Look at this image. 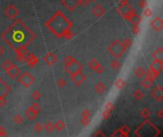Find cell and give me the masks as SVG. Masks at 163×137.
Wrapping results in <instances>:
<instances>
[{
    "instance_id": "cell-26",
    "label": "cell",
    "mask_w": 163,
    "mask_h": 137,
    "mask_svg": "<svg viewBox=\"0 0 163 137\" xmlns=\"http://www.w3.org/2000/svg\"><path fill=\"white\" fill-rule=\"evenodd\" d=\"M126 82L124 81L122 78H118L117 81L115 82V87L117 89V90H122V89L125 87Z\"/></svg>"
},
{
    "instance_id": "cell-5",
    "label": "cell",
    "mask_w": 163,
    "mask_h": 137,
    "mask_svg": "<svg viewBox=\"0 0 163 137\" xmlns=\"http://www.w3.org/2000/svg\"><path fill=\"white\" fill-rule=\"evenodd\" d=\"M34 77L30 71H24L23 73H20V75L18 76V82L25 88L31 87L34 83Z\"/></svg>"
},
{
    "instance_id": "cell-45",
    "label": "cell",
    "mask_w": 163,
    "mask_h": 137,
    "mask_svg": "<svg viewBox=\"0 0 163 137\" xmlns=\"http://www.w3.org/2000/svg\"><path fill=\"white\" fill-rule=\"evenodd\" d=\"M81 116L82 117H84V118H89V117H91V111H89V109H84L82 112H81Z\"/></svg>"
},
{
    "instance_id": "cell-50",
    "label": "cell",
    "mask_w": 163,
    "mask_h": 137,
    "mask_svg": "<svg viewBox=\"0 0 163 137\" xmlns=\"http://www.w3.org/2000/svg\"><path fill=\"white\" fill-rule=\"evenodd\" d=\"M138 5L141 9H145L146 7H148V2L146 1V0H140L138 3Z\"/></svg>"
},
{
    "instance_id": "cell-8",
    "label": "cell",
    "mask_w": 163,
    "mask_h": 137,
    "mask_svg": "<svg viewBox=\"0 0 163 137\" xmlns=\"http://www.w3.org/2000/svg\"><path fill=\"white\" fill-rule=\"evenodd\" d=\"M71 79H72V81L75 83V86L79 87V86H81L83 84V82L86 80V75L82 73V71H79V73L72 74V75H71Z\"/></svg>"
},
{
    "instance_id": "cell-41",
    "label": "cell",
    "mask_w": 163,
    "mask_h": 137,
    "mask_svg": "<svg viewBox=\"0 0 163 137\" xmlns=\"http://www.w3.org/2000/svg\"><path fill=\"white\" fill-rule=\"evenodd\" d=\"M66 84H67V82L65 79H63V78H58L57 79V86L59 88H63L64 86H66Z\"/></svg>"
},
{
    "instance_id": "cell-48",
    "label": "cell",
    "mask_w": 163,
    "mask_h": 137,
    "mask_svg": "<svg viewBox=\"0 0 163 137\" xmlns=\"http://www.w3.org/2000/svg\"><path fill=\"white\" fill-rule=\"evenodd\" d=\"M103 71H104V67H103L102 65H100V64H99L98 66H97L96 68H94V71H96V73H98V74L102 73Z\"/></svg>"
},
{
    "instance_id": "cell-44",
    "label": "cell",
    "mask_w": 163,
    "mask_h": 137,
    "mask_svg": "<svg viewBox=\"0 0 163 137\" xmlns=\"http://www.w3.org/2000/svg\"><path fill=\"white\" fill-rule=\"evenodd\" d=\"M73 59H75V58H73V56L66 55V56H65V57L63 58V63H64V65H65V64H68V63H70L71 61H73Z\"/></svg>"
},
{
    "instance_id": "cell-56",
    "label": "cell",
    "mask_w": 163,
    "mask_h": 137,
    "mask_svg": "<svg viewBox=\"0 0 163 137\" xmlns=\"http://www.w3.org/2000/svg\"><path fill=\"white\" fill-rule=\"evenodd\" d=\"M156 115H158V118L162 119L163 118V111H162V109H159V111H158V113H156Z\"/></svg>"
},
{
    "instance_id": "cell-52",
    "label": "cell",
    "mask_w": 163,
    "mask_h": 137,
    "mask_svg": "<svg viewBox=\"0 0 163 137\" xmlns=\"http://www.w3.org/2000/svg\"><path fill=\"white\" fill-rule=\"evenodd\" d=\"M132 32L135 35H137L139 34V32H140V28H139L138 26H133Z\"/></svg>"
},
{
    "instance_id": "cell-33",
    "label": "cell",
    "mask_w": 163,
    "mask_h": 137,
    "mask_svg": "<svg viewBox=\"0 0 163 137\" xmlns=\"http://www.w3.org/2000/svg\"><path fill=\"white\" fill-rule=\"evenodd\" d=\"M111 68H112L114 71H119L120 68H121L120 62H118L117 59H115V60H112V63H111Z\"/></svg>"
},
{
    "instance_id": "cell-32",
    "label": "cell",
    "mask_w": 163,
    "mask_h": 137,
    "mask_svg": "<svg viewBox=\"0 0 163 137\" xmlns=\"http://www.w3.org/2000/svg\"><path fill=\"white\" fill-rule=\"evenodd\" d=\"M13 122L15 124H17V125H20V124H22L23 122H24V118H23V116L21 115V114H19V113H17V114H15L13 116Z\"/></svg>"
},
{
    "instance_id": "cell-14",
    "label": "cell",
    "mask_w": 163,
    "mask_h": 137,
    "mask_svg": "<svg viewBox=\"0 0 163 137\" xmlns=\"http://www.w3.org/2000/svg\"><path fill=\"white\" fill-rule=\"evenodd\" d=\"M25 62L31 68H34L35 65L39 62V59L37 58L36 55L32 54V53H28L27 56H26V58H25Z\"/></svg>"
},
{
    "instance_id": "cell-13",
    "label": "cell",
    "mask_w": 163,
    "mask_h": 137,
    "mask_svg": "<svg viewBox=\"0 0 163 137\" xmlns=\"http://www.w3.org/2000/svg\"><path fill=\"white\" fill-rule=\"evenodd\" d=\"M162 68H163V64L160 61L154 60L150 65V71H154V73L158 74V75H159V73H160V71H162Z\"/></svg>"
},
{
    "instance_id": "cell-17",
    "label": "cell",
    "mask_w": 163,
    "mask_h": 137,
    "mask_svg": "<svg viewBox=\"0 0 163 137\" xmlns=\"http://www.w3.org/2000/svg\"><path fill=\"white\" fill-rule=\"evenodd\" d=\"M11 89L10 86L0 78V96H2V95L6 96L9 92H11Z\"/></svg>"
},
{
    "instance_id": "cell-16",
    "label": "cell",
    "mask_w": 163,
    "mask_h": 137,
    "mask_svg": "<svg viewBox=\"0 0 163 137\" xmlns=\"http://www.w3.org/2000/svg\"><path fill=\"white\" fill-rule=\"evenodd\" d=\"M92 11H93L94 15L96 16V17H102L106 13L105 8L100 4H97V5L94 6V7L93 8V10H92Z\"/></svg>"
},
{
    "instance_id": "cell-2",
    "label": "cell",
    "mask_w": 163,
    "mask_h": 137,
    "mask_svg": "<svg viewBox=\"0 0 163 137\" xmlns=\"http://www.w3.org/2000/svg\"><path fill=\"white\" fill-rule=\"evenodd\" d=\"M73 23L62 13L61 11H57L56 13L46 21V28L55 34L57 38H64L68 32L72 30Z\"/></svg>"
},
{
    "instance_id": "cell-19",
    "label": "cell",
    "mask_w": 163,
    "mask_h": 137,
    "mask_svg": "<svg viewBox=\"0 0 163 137\" xmlns=\"http://www.w3.org/2000/svg\"><path fill=\"white\" fill-rule=\"evenodd\" d=\"M106 89H107V87H106V85L102 82L96 83V86H94V91H96L98 94L104 93V92L106 91Z\"/></svg>"
},
{
    "instance_id": "cell-54",
    "label": "cell",
    "mask_w": 163,
    "mask_h": 137,
    "mask_svg": "<svg viewBox=\"0 0 163 137\" xmlns=\"http://www.w3.org/2000/svg\"><path fill=\"white\" fill-rule=\"evenodd\" d=\"M0 136H7V132L3 126H0Z\"/></svg>"
},
{
    "instance_id": "cell-11",
    "label": "cell",
    "mask_w": 163,
    "mask_h": 137,
    "mask_svg": "<svg viewBox=\"0 0 163 137\" xmlns=\"http://www.w3.org/2000/svg\"><path fill=\"white\" fill-rule=\"evenodd\" d=\"M6 73H7V75L9 77H11V78H13V79H15L20 75L21 71H20V68L18 67L13 64L10 68H8V70L6 71Z\"/></svg>"
},
{
    "instance_id": "cell-21",
    "label": "cell",
    "mask_w": 163,
    "mask_h": 137,
    "mask_svg": "<svg viewBox=\"0 0 163 137\" xmlns=\"http://www.w3.org/2000/svg\"><path fill=\"white\" fill-rule=\"evenodd\" d=\"M129 21L133 24V26H138L142 21V17L139 15V14H137L135 13L134 15L131 17V19H130Z\"/></svg>"
},
{
    "instance_id": "cell-49",
    "label": "cell",
    "mask_w": 163,
    "mask_h": 137,
    "mask_svg": "<svg viewBox=\"0 0 163 137\" xmlns=\"http://www.w3.org/2000/svg\"><path fill=\"white\" fill-rule=\"evenodd\" d=\"M90 3V0H79V5H81L82 7H88Z\"/></svg>"
},
{
    "instance_id": "cell-10",
    "label": "cell",
    "mask_w": 163,
    "mask_h": 137,
    "mask_svg": "<svg viewBox=\"0 0 163 137\" xmlns=\"http://www.w3.org/2000/svg\"><path fill=\"white\" fill-rule=\"evenodd\" d=\"M151 27H152V29L156 32H161L163 30V20L161 17L156 16V18H154L152 21H151Z\"/></svg>"
},
{
    "instance_id": "cell-6",
    "label": "cell",
    "mask_w": 163,
    "mask_h": 137,
    "mask_svg": "<svg viewBox=\"0 0 163 137\" xmlns=\"http://www.w3.org/2000/svg\"><path fill=\"white\" fill-rule=\"evenodd\" d=\"M65 70H66V71L70 74V75H72V74H75L76 73H79V71H82L83 66L80 62L75 58L73 61H71L70 63L65 64Z\"/></svg>"
},
{
    "instance_id": "cell-53",
    "label": "cell",
    "mask_w": 163,
    "mask_h": 137,
    "mask_svg": "<svg viewBox=\"0 0 163 137\" xmlns=\"http://www.w3.org/2000/svg\"><path fill=\"white\" fill-rule=\"evenodd\" d=\"M25 56L23 55H20V54H16V60L20 62V63H23V62H25Z\"/></svg>"
},
{
    "instance_id": "cell-51",
    "label": "cell",
    "mask_w": 163,
    "mask_h": 137,
    "mask_svg": "<svg viewBox=\"0 0 163 137\" xmlns=\"http://www.w3.org/2000/svg\"><path fill=\"white\" fill-rule=\"evenodd\" d=\"M6 103H7V100H6V96H4V95L0 96V108L4 107L6 105Z\"/></svg>"
},
{
    "instance_id": "cell-36",
    "label": "cell",
    "mask_w": 163,
    "mask_h": 137,
    "mask_svg": "<svg viewBox=\"0 0 163 137\" xmlns=\"http://www.w3.org/2000/svg\"><path fill=\"white\" fill-rule=\"evenodd\" d=\"M140 115H141L144 119H148V118L150 117V115H151V111H150L148 109L144 108V109L140 111Z\"/></svg>"
},
{
    "instance_id": "cell-39",
    "label": "cell",
    "mask_w": 163,
    "mask_h": 137,
    "mask_svg": "<svg viewBox=\"0 0 163 137\" xmlns=\"http://www.w3.org/2000/svg\"><path fill=\"white\" fill-rule=\"evenodd\" d=\"M143 14H144V16H146V17H150V16H152V15H153V11L151 10L150 8L146 7V8L144 9Z\"/></svg>"
},
{
    "instance_id": "cell-43",
    "label": "cell",
    "mask_w": 163,
    "mask_h": 137,
    "mask_svg": "<svg viewBox=\"0 0 163 137\" xmlns=\"http://www.w3.org/2000/svg\"><path fill=\"white\" fill-rule=\"evenodd\" d=\"M81 123H82L83 126H85V127L89 126V125H90V123H91V119H90V117H89V118H84V117H82V119H81Z\"/></svg>"
},
{
    "instance_id": "cell-34",
    "label": "cell",
    "mask_w": 163,
    "mask_h": 137,
    "mask_svg": "<svg viewBox=\"0 0 163 137\" xmlns=\"http://www.w3.org/2000/svg\"><path fill=\"white\" fill-rule=\"evenodd\" d=\"M88 65H89V67H90V68H92V70H94V68H96L99 65V62L97 61L96 59L93 58V59H91V60L89 61Z\"/></svg>"
},
{
    "instance_id": "cell-25",
    "label": "cell",
    "mask_w": 163,
    "mask_h": 137,
    "mask_svg": "<svg viewBox=\"0 0 163 137\" xmlns=\"http://www.w3.org/2000/svg\"><path fill=\"white\" fill-rule=\"evenodd\" d=\"M55 128L58 130V132H62V130H63L65 129V128H66V125H65V123H64V121H63V120L59 119V120H57V121L55 122Z\"/></svg>"
},
{
    "instance_id": "cell-55",
    "label": "cell",
    "mask_w": 163,
    "mask_h": 137,
    "mask_svg": "<svg viewBox=\"0 0 163 137\" xmlns=\"http://www.w3.org/2000/svg\"><path fill=\"white\" fill-rule=\"evenodd\" d=\"M105 134L102 132V130H97L96 133H94V136H104Z\"/></svg>"
},
{
    "instance_id": "cell-28",
    "label": "cell",
    "mask_w": 163,
    "mask_h": 137,
    "mask_svg": "<svg viewBox=\"0 0 163 137\" xmlns=\"http://www.w3.org/2000/svg\"><path fill=\"white\" fill-rule=\"evenodd\" d=\"M119 132H120V135L121 136H129L130 133V128L128 126H122L121 128H119Z\"/></svg>"
},
{
    "instance_id": "cell-37",
    "label": "cell",
    "mask_w": 163,
    "mask_h": 137,
    "mask_svg": "<svg viewBox=\"0 0 163 137\" xmlns=\"http://www.w3.org/2000/svg\"><path fill=\"white\" fill-rule=\"evenodd\" d=\"M31 109L34 111L36 112V113H39V112L41 111V106L38 103H34V104H32V105L31 106Z\"/></svg>"
},
{
    "instance_id": "cell-30",
    "label": "cell",
    "mask_w": 163,
    "mask_h": 137,
    "mask_svg": "<svg viewBox=\"0 0 163 137\" xmlns=\"http://www.w3.org/2000/svg\"><path fill=\"white\" fill-rule=\"evenodd\" d=\"M122 45H123V47H124V50H128L130 48L132 47V45H133V41L130 39V38H126V39H124L123 41H122Z\"/></svg>"
},
{
    "instance_id": "cell-24",
    "label": "cell",
    "mask_w": 163,
    "mask_h": 137,
    "mask_svg": "<svg viewBox=\"0 0 163 137\" xmlns=\"http://www.w3.org/2000/svg\"><path fill=\"white\" fill-rule=\"evenodd\" d=\"M141 86L145 89V90H149V89L152 88L153 81H152V80H150V79H148V78H146V77H145V78L141 81Z\"/></svg>"
},
{
    "instance_id": "cell-57",
    "label": "cell",
    "mask_w": 163,
    "mask_h": 137,
    "mask_svg": "<svg viewBox=\"0 0 163 137\" xmlns=\"http://www.w3.org/2000/svg\"><path fill=\"white\" fill-rule=\"evenodd\" d=\"M128 4V0H119V5H126Z\"/></svg>"
},
{
    "instance_id": "cell-7",
    "label": "cell",
    "mask_w": 163,
    "mask_h": 137,
    "mask_svg": "<svg viewBox=\"0 0 163 137\" xmlns=\"http://www.w3.org/2000/svg\"><path fill=\"white\" fill-rule=\"evenodd\" d=\"M4 11H5V15L7 16L9 19H11V20L16 19V17L18 16V14H19L18 8L13 4L8 5L7 7L5 8Z\"/></svg>"
},
{
    "instance_id": "cell-12",
    "label": "cell",
    "mask_w": 163,
    "mask_h": 137,
    "mask_svg": "<svg viewBox=\"0 0 163 137\" xmlns=\"http://www.w3.org/2000/svg\"><path fill=\"white\" fill-rule=\"evenodd\" d=\"M152 97L158 102H160L163 99V89L161 86H156L152 91Z\"/></svg>"
},
{
    "instance_id": "cell-20",
    "label": "cell",
    "mask_w": 163,
    "mask_h": 137,
    "mask_svg": "<svg viewBox=\"0 0 163 137\" xmlns=\"http://www.w3.org/2000/svg\"><path fill=\"white\" fill-rule=\"evenodd\" d=\"M25 113H26V116H27V118L31 121H34L38 117V113H36L35 111H32V109H31V107H30L27 111H26Z\"/></svg>"
},
{
    "instance_id": "cell-31",
    "label": "cell",
    "mask_w": 163,
    "mask_h": 137,
    "mask_svg": "<svg viewBox=\"0 0 163 137\" xmlns=\"http://www.w3.org/2000/svg\"><path fill=\"white\" fill-rule=\"evenodd\" d=\"M144 96H145V93L140 90H136L134 92V98L135 100H137V101H140Z\"/></svg>"
},
{
    "instance_id": "cell-18",
    "label": "cell",
    "mask_w": 163,
    "mask_h": 137,
    "mask_svg": "<svg viewBox=\"0 0 163 137\" xmlns=\"http://www.w3.org/2000/svg\"><path fill=\"white\" fill-rule=\"evenodd\" d=\"M153 58L154 60H158V61H163V49L162 47H158L155 52H153Z\"/></svg>"
},
{
    "instance_id": "cell-42",
    "label": "cell",
    "mask_w": 163,
    "mask_h": 137,
    "mask_svg": "<svg viewBox=\"0 0 163 137\" xmlns=\"http://www.w3.org/2000/svg\"><path fill=\"white\" fill-rule=\"evenodd\" d=\"M75 32H72V31H70V32H67L66 35L64 36V38H65V39H67V40H70V39H72V38L75 37Z\"/></svg>"
},
{
    "instance_id": "cell-47",
    "label": "cell",
    "mask_w": 163,
    "mask_h": 137,
    "mask_svg": "<svg viewBox=\"0 0 163 137\" xmlns=\"http://www.w3.org/2000/svg\"><path fill=\"white\" fill-rule=\"evenodd\" d=\"M114 109H115V106H114V104H112V102H108L107 104H106L105 109H107V111H112Z\"/></svg>"
},
{
    "instance_id": "cell-59",
    "label": "cell",
    "mask_w": 163,
    "mask_h": 137,
    "mask_svg": "<svg viewBox=\"0 0 163 137\" xmlns=\"http://www.w3.org/2000/svg\"><path fill=\"white\" fill-rule=\"evenodd\" d=\"M91 2H94V1H96V0H90Z\"/></svg>"
},
{
    "instance_id": "cell-40",
    "label": "cell",
    "mask_w": 163,
    "mask_h": 137,
    "mask_svg": "<svg viewBox=\"0 0 163 137\" xmlns=\"http://www.w3.org/2000/svg\"><path fill=\"white\" fill-rule=\"evenodd\" d=\"M32 97L34 98V100H39L41 98V93L38 91H34V92L32 93Z\"/></svg>"
},
{
    "instance_id": "cell-29",
    "label": "cell",
    "mask_w": 163,
    "mask_h": 137,
    "mask_svg": "<svg viewBox=\"0 0 163 137\" xmlns=\"http://www.w3.org/2000/svg\"><path fill=\"white\" fill-rule=\"evenodd\" d=\"M145 76H146V78L154 81V80H156L158 77V74L155 73L152 71H146V73H145Z\"/></svg>"
},
{
    "instance_id": "cell-46",
    "label": "cell",
    "mask_w": 163,
    "mask_h": 137,
    "mask_svg": "<svg viewBox=\"0 0 163 137\" xmlns=\"http://www.w3.org/2000/svg\"><path fill=\"white\" fill-rule=\"evenodd\" d=\"M110 116H111V111H107V109H105V111L102 112V118L104 119V120H107L108 118H110Z\"/></svg>"
},
{
    "instance_id": "cell-15",
    "label": "cell",
    "mask_w": 163,
    "mask_h": 137,
    "mask_svg": "<svg viewBox=\"0 0 163 137\" xmlns=\"http://www.w3.org/2000/svg\"><path fill=\"white\" fill-rule=\"evenodd\" d=\"M43 59H44V61L46 62V64L48 65V66H53V65L55 64L56 61H57V56H56L55 53H53V52H48L43 57Z\"/></svg>"
},
{
    "instance_id": "cell-35",
    "label": "cell",
    "mask_w": 163,
    "mask_h": 137,
    "mask_svg": "<svg viewBox=\"0 0 163 137\" xmlns=\"http://www.w3.org/2000/svg\"><path fill=\"white\" fill-rule=\"evenodd\" d=\"M13 62L10 61V60H8V59H7V60H5V61L2 63V68L6 71L8 70V68H10L11 66H13Z\"/></svg>"
},
{
    "instance_id": "cell-38",
    "label": "cell",
    "mask_w": 163,
    "mask_h": 137,
    "mask_svg": "<svg viewBox=\"0 0 163 137\" xmlns=\"http://www.w3.org/2000/svg\"><path fill=\"white\" fill-rule=\"evenodd\" d=\"M34 132H37V133H39L42 132V130H43V126H42V124L41 123H35V125L34 126Z\"/></svg>"
},
{
    "instance_id": "cell-23",
    "label": "cell",
    "mask_w": 163,
    "mask_h": 137,
    "mask_svg": "<svg viewBox=\"0 0 163 137\" xmlns=\"http://www.w3.org/2000/svg\"><path fill=\"white\" fill-rule=\"evenodd\" d=\"M43 129L44 130H45L46 132H48V133H52L55 130V124H53L52 122H47V123L44 125L43 126Z\"/></svg>"
},
{
    "instance_id": "cell-27",
    "label": "cell",
    "mask_w": 163,
    "mask_h": 137,
    "mask_svg": "<svg viewBox=\"0 0 163 137\" xmlns=\"http://www.w3.org/2000/svg\"><path fill=\"white\" fill-rule=\"evenodd\" d=\"M145 73H146V71H145L142 67H138V68L135 71V76L138 77V78H143V77L145 76Z\"/></svg>"
},
{
    "instance_id": "cell-58",
    "label": "cell",
    "mask_w": 163,
    "mask_h": 137,
    "mask_svg": "<svg viewBox=\"0 0 163 137\" xmlns=\"http://www.w3.org/2000/svg\"><path fill=\"white\" fill-rule=\"evenodd\" d=\"M4 52H5V50H4V49H3V47L0 45V56H1L3 53H4Z\"/></svg>"
},
{
    "instance_id": "cell-3",
    "label": "cell",
    "mask_w": 163,
    "mask_h": 137,
    "mask_svg": "<svg viewBox=\"0 0 163 137\" xmlns=\"http://www.w3.org/2000/svg\"><path fill=\"white\" fill-rule=\"evenodd\" d=\"M107 52L111 54L112 56H114L115 58H120L124 53L126 52V50H124V47L122 45V42L120 40H115L111 45L108 47Z\"/></svg>"
},
{
    "instance_id": "cell-4",
    "label": "cell",
    "mask_w": 163,
    "mask_h": 137,
    "mask_svg": "<svg viewBox=\"0 0 163 137\" xmlns=\"http://www.w3.org/2000/svg\"><path fill=\"white\" fill-rule=\"evenodd\" d=\"M117 13H119L124 19L129 21V20L131 19V17L135 13V10L131 5H129L128 3V4L126 5H121V6L119 5V7L117 9Z\"/></svg>"
},
{
    "instance_id": "cell-1",
    "label": "cell",
    "mask_w": 163,
    "mask_h": 137,
    "mask_svg": "<svg viewBox=\"0 0 163 137\" xmlns=\"http://www.w3.org/2000/svg\"><path fill=\"white\" fill-rule=\"evenodd\" d=\"M1 37L8 46L15 50L18 47L31 45L36 38V34L22 20L15 19L11 26L5 30Z\"/></svg>"
},
{
    "instance_id": "cell-22",
    "label": "cell",
    "mask_w": 163,
    "mask_h": 137,
    "mask_svg": "<svg viewBox=\"0 0 163 137\" xmlns=\"http://www.w3.org/2000/svg\"><path fill=\"white\" fill-rule=\"evenodd\" d=\"M14 52H15L16 54L23 55V56H25V57H26V56H27V54L29 53L27 47H25V46H21V47L16 48V49L14 50Z\"/></svg>"
},
{
    "instance_id": "cell-9",
    "label": "cell",
    "mask_w": 163,
    "mask_h": 137,
    "mask_svg": "<svg viewBox=\"0 0 163 137\" xmlns=\"http://www.w3.org/2000/svg\"><path fill=\"white\" fill-rule=\"evenodd\" d=\"M62 6H64L68 11H75L79 6V0H62Z\"/></svg>"
}]
</instances>
